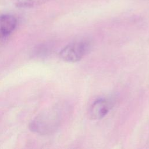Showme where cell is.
Returning <instances> with one entry per match:
<instances>
[{
    "instance_id": "obj_1",
    "label": "cell",
    "mask_w": 149,
    "mask_h": 149,
    "mask_svg": "<svg viewBox=\"0 0 149 149\" xmlns=\"http://www.w3.org/2000/svg\"><path fill=\"white\" fill-rule=\"evenodd\" d=\"M91 44L88 40L73 42L65 46L60 52L59 56L64 61L74 63L80 61L90 51Z\"/></svg>"
},
{
    "instance_id": "obj_2",
    "label": "cell",
    "mask_w": 149,
    "mask_h": 149,
    "mask_svg": "<svg viewBox=\"0 0 149 149\" xmlns=\"http://www.w3.org/2000/svg\"><path fill=\"white\" fill-rule=\"evenodd\" d=\"M59 120L57 114L49 113L39 116L34 120L30 125L31 129L41 134H47L56 129Z\"/></svg>"
},
{
    "instance_id": "obj_3",
    "label": "cell",
    "mask_w": 149,
    "mask_h": 149,
    "mask_svg": "<svg viewBox=\"0 0 149 149\" xmlns=\"http://www.w3.org/2000/svg\"><path fill=\"white\" fill-rule=\"evenodd\" d=\"M113 105V101L111 99L98 98L90 105L88 111V116L93 120L101 119L108 114Z\"/></svg>"
},
{
    "instance_id": "obj_4",
    "label": "cell",
    "mask_w": 149,
    "mask_h": 149,
    "mask_svg": "<svg viewBox=\"0 0 149 149\" xmlns=\"http://www.w3.org/2000/svg\"><path fill=\"white\" fill-rule=\"evenodd\" d=\"M16 18L10 14L0 15V38L9 36L17 26Z\"/></svg>"
},
{
    "instance_id": "obj_5",
    "label": "cell",
    "mask_w": 149,
    "mask_h": 149,
    "mask_svg": "<svg viewBox=\"0 0 149 149\" xmlns=\"http://www.w3.org/2000/svg\"><path fill=\"white\" fill-rule=\"evenodd\" d=\"M7 4L19 8H31L41 6L48 2L49 0H4Z\"/></svg>"
}]
</instances>
